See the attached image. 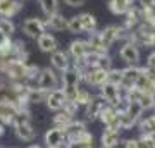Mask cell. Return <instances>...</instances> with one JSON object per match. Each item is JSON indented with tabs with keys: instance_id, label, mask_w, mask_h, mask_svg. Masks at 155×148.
<instances>
[{
	"instance_id": "1",
	"label": "cell",
	"mask_w": 155,
	"mask_h": 148,
	"mask_svg": "<svg viewBox=\"0 0 155 148\" xmlns=\"http://www.w3.org/2000/svg\"><path fill=\"white\" fill-rule=\"evenodd\" d=\"M12 127H14L16 136L21 141H33L36 138V129H35L33 121H31L29 109H22L17 112L14 117V122H12Z\"/></svg>"
},
{
	"instance_id": "2",
	"label": "cell",
	"mask_w": 155,
	"mask_h": 148,
	"mask_svg": "<svg viewBox=\"0 0 155 148\" xmlns=\"http://www.w3.org/2000/svg\"><path fill=\"white\" fill-rule=\"evenodd\" d=\"M61 81H62V90H64V93H66V98L74 102L78 90L81 88L79 86V83H81V74H79L78 67L74 66V64H71L66 71L62 72Z\"/></svg>"
},
{
	"instance_id": "3",
	"label": "cell",
	"mask_w": 155,
	"mask_h": 148,
	"mask_svg": "<svg viewBox=\"0 0 155 148\" xmlns=\"http://www.w3.org/2000/svg\"><path fill=\"white\" fill-rule=\"evenodd\" d=\"M100 95L105 98L107 105H112V107H116V109H122L126 102L122 100V90L121 86H117L114 83H109L105 81L102 86H100Z\"/></svg>"
},
{
	"instance_id": "4",
	"label": "cell",
	"mask_w": 155,
	"mask_h": 148,
	"mask_svg": "<svg viewBox=\"0 0 155 148\" xmlns=\"http://www.w3.org/2000/svg\"><path fill=\"white\" fill-rule=\"evenodd\" d=\"M59 83H61V79L57 76L55 69L54 67H43V69H40V74L36 77L35 84L41 90H45V91H52V90L59 88Z\"/></svg>"
},
{
	"instance_id": "5",
	"label": "cell",
	"mask_w": 155,
	"mask_h": 148,
	"mask_svg": "<svg viewBox=\"0 0 155 148\" xmlns=\"http://www.w3.org/2000/svg\"><path fill=\"white\" fill-rule=\"evenodd\" d=\"M21 29L26 36L36 40L40 35L47 33V22H45V19H40V17H28L21 24Z\"/></svg>"
},
{
	"instance_id": "6",
	"label": "cell",
	"mask_w": 155,
	"mask_h": 148,
	"mask_svg": "<svg viewBox=\"0 0 155 148\" xmlns=\"http://www.w3.org/2000/svg\"><path fill=\"white\" fill-rule=\"evenodd\" d=\"M107 107V102L105 98L102 97V95H95L93 98L90 100V104L84 107V117L88 119V121H95V119H98L100 114H102V110Z\"/></svg>"
},
{
	"instance_id": "7",
	"label": "cell",
	"mask_w": 155,
	"mask_h": 148,
	"mask_svg": "<svg viewBox=\"0 0 155 148\" xmlns=\"http://www.w3.org/2000/svg\"><path fill=\"white\" fill-rule=\"evenodd\" d=\"M119 57L126 62L127 66H136L140 62V48L133 41H126L119 50Z\"/></svg>"
},
{
	"instance_id": "8",
	"label": "cell",
	"mask_w": 155,
	"mask_h": 148,
	"mask_svg": "<svg viewBox=\"0 0 155 148\" xmlns=\"http://www.w3.org/2000/svg\"><path fill=\"white\" fill-rule=\"evenodd\" d=\"M69 57L72 61H81L84 59L88 54H91V48H90L88 40H74L69 43Z\"/></svg>"
},
{
	"instance_id": "9",
	"label": "cell",
	"mask_w": 155,
	"mask_h": 148,
	"mask_svg": "<svg viewBox=\"0 0 155 148\" xmlns=\"http://www.w3.org/2000/svg\"><path fill=\"white\" fill-rule=\"evenodd\" d=\"M66 93H64V90L62 88H55V90H52L48 91V97H47V107L50 110H54V112H59V110L64 109V104H66Z\"/></svg>"
},
{
	"instance_id": "10",
	"label": "cell",
	"mask_w": 155,
	"mask_h": 148,
	"mask_svg": "<svg viewBox=\"0 0 155 148\" xmlns=\"http://www.w3.org/2000/svg\"><path fill=\"white\" fill-rule=\"evenodd\" d=\"M22 11L21 0H0V17L12 19Z\"/></svg>"
},
{
	"instance_id": "11",
	"label": "cell",
	"mask_w": 155,
	"mask_h": 148,
	"mask_svg": "<svg viewBox=\"0 0 155 148\" xmlns=\"http://www.w3.org/2000/svg\"><path fill=\"white\" fill-rule=\"evenodd\" d=\"M100 121L104 122L105 127H114V129H121L119 127V110L112 105H107L105 109L102 110V114L98 117Z\"/></svg>"
},
{
	"instance_id": "12",
	"label": "cell",
	"mask_w": 155,
	"mask_h": 148,
	"mask_svg": "<svg viewBox=\"0 0 155 148\" xmlns=\"http://www.w3.org/2000/svg\"><path fill=\"white\" fill-rule=\"evenodd\" d=\"M71 64H72V61H69V54H67V52L55 50L54 54H50V66L54 67L55 71L64 72Z\"/></svg>"
},
{
	"instance_id": "13",
	"label": "cell",
	"mask_w": 155,
	"mask_h": 148,
	"mask_svg": "<svg viewBox=\"0 0 155 148\" xmlns=\"http://www.w3.org/2000/svg\"><path fill=\"white\" fill-rule=\"evenodd\" d=\"M141 71H143V67H138V64H136V66L124 67V69H122V84H121V88H133L134 83L138 81Z\"/></svg>"
},
{
	"instance_id": "14",
	"label": "cell",
	"mask_w": 155,
	"mask_h": 148,
	"mask_svg": "<svg viewBox=\"0 0 155 148\" xmlns=\"http://www.w3.org/2000/svg\"><path fill=\"white\" fill-rule=\"evenodd\" d=\"M119 140H121V129L105 127V131L102 133L100 143H102V148H117L119 146Z\"/></svg>"
},
{
	"instance_id": "15",
	"label": "cell",
	"mask_w": 155,
	"mask_h": 148,
	"mask_svg": "<svg viewBox=\"0 0 155 148\" xmlns=\"http://www.w3.org/2000/svg\"><path fill=\"white\" fill-rule=\"evenodd\" d=\"M36 45H38V48L41 52H45V54H54L55 50H59L57 48L59 47V41H57V38L54 35H50V33L40 35L38 38H36Z\"/></svg>"
},
{
	"instance_id": "16",
	"label": "cell",
	"mask_w": 155,
	"mask_h": 148,
	"mask_svg": "<svg viewBox=\"0 0 155 148\" xmlns=\"http://www.w3.org/2000/svg\"><path fill=\"white\" fill-rule=\"evenodd\" d=\"M66 143V134H64V129H59V127H50L48 131L45 133V145L47 146H64Z\"/></svg>"
},
{
	"instance_id": "17",
	"label": "cell",
	"mask_w": 155,
	"mask_h": 148,
	"mask_svg": "<svg viewBox=\"0 0 155 148\" xmlns=\"http://www.w3.org/2000/svg\"><path fill=\"white\" fill-rule=\"evenodd\" d=\"M66 148H93V134L84 131L81 136L74 138V140H67Z\"/></svg>"
},
{
	"instance_id": "18",
	"label": "cell",
	"mask_w": 155,
	"mask_h": 148,
	"mask_svg": "<svg viewBox=\"0 0 155 148\" xmlns=\"http://www.w3.org/2000/svg\"><path fill=\"white\" fill-rule=\"evenodd\" d=\"M84 131H86V124H84L83 121H76V119H72V121L66 126V129H64L66 141L67 140H74V138L81 136Z\"/></svg>"
},
{
	"instance_id": "19",
	"label": "cell",
	"mask_w": 155,
	"mask_h": 148,
	"mask_svg": "<svg viewBox=\"0 0 155 148\" xmlns=\"http://www.w3.org/2000/svg\"><path fill=\"white\" fill-rule=\"evenodd\" d=\"M134 0H109V11L114 16H126Z\"/></svg>"
},
{
	"instance_id": "20",
	"label": "cell",
	"mask_w": 155,
	"mask_h": 148,
	"mask_svg": "<svg viewBox=\"0 0 155 148\" xmlns=\"http://www.w3.org/2000/svg\"><path fill=\"white\" fill-rule=\"evenodd\" d=\"M45 22H47V28H50L52 31H64L67 29V19L62 14L55 12L54 16L45 17Z\"/></svg>"
},
{
	"instance_id": "21",
	"label": "cell",
	"mask_w": 155,
	"mask_h": 148,
	"mask_svg": "<svg viewBox=\"0 0 155 148\" xmlns=\"http://www.w3.org/2000/svg\"><path fill=\"white\" fill-rule=\"evenodd\" d=\"M79 19H81V28H83V33L91 35V33H95V31H97L98 22H97V17H95L91 12H83V14H79Z\"/></svg>"
},
{
	"instance_id": "22",
	"label": "cell",
	"mask_w": 155,
	"mask_h": 148,
	"mask_svg": "<svg viewBox=\"0 0 155 148\" xmlns=\"http://www.w3.org/2000/svg\"><path fill=\"white\" fill-rule=\"evenodd\" d=\"M47 97H48V91H45L41 88H38L36 84L28 90V95H26V100H28V104H41V102H47Z\"/></svg>"
},
{
	"instance_id": "23",
	"label": "cell",
	"mask_w": 155,
	"mask_h": 148,
	"mask_svg": "<svg viewBox=\"0 0 155 148\" xmlns=\"http://www.w3.org/2000/svg\"><path fill=\"white\" fill-rule=\"evenodd\" d=\"M88 43H90V48H91V54H97V55H107V52H109V48H107L105 45H104V41H102L100 35L97 33V31L90 35Z\"/></svg>"
},
{
	"instance_id": "24",
	"label": "cell",
	"mask_w": 155,
	"mask_h": 148,
	"mask_svg": "<svg viewBox=\"0 0 155 148\" xmlns=\"http://www.w3.org/2000/svg\"><path fill=\"white\" fill-rule=\"evenodd\" d=\"M72 119H74V117H71L69 114H66L64 110H59V112L54 115V119H52V126L59 127V129H66V126L72 121Z\"/></svg>"
},
{
	"instance_id": "25",
	"label": "cell",
	"mask_w": 155,
	"mask_h": 148,
	"mask_svg": "<svg viewBox=\"0 0 155 148\" xmlns=\"http://www.w3.org/2000/svg\"><path fill=\"white\" fill-rule=\"evenodd\" d=\"M40 7H41L45 17L54 16L55 12H59V4H57V0H40Z\"/></svg>"
},
{
	"instance_id": "26",
	"label": "cell",
	"mask_w": 155,
	"mask_h": 148,
	"mask_svg": "<svg viewBox=\"0 0 155 148\" xmlns=\"http://www.w3.org/2000/svg\"><path fill=\"white\" fill-rule=\"evenodd\" d=\"M93 98V95L90 93L86 88H79L76 93V98H74V102H76L79 107H86V105L90 104V100Z\"/></svg>"
},
{
	"instance_id": "27",
	"label": "cell",
	"mask_w": 155,
	"mask_h": 148,
	"mask_svg": "<svg viewBox=\"0 0 155 148\" xmlns=\"http://www.w3.org/2000/svg\"><path fill=\"white\" fill-rule=\"evenodd\" d=\"M14 31H16V24L11 19H7V17H0V33L4 36H11L12 38Z\"/></svg>"
},
{
	"instance_id": "28",
	"label": "cell",
	"mask_w": 155,
	"mask_h": 148,
	"mask_svg": "<svg viewBox=\"0 0 155 148\" xmlns=\"http://www.w3.org/2000/svg\"><path fill=\"white\" fill-rule=\"evenodd\" d=\"M138 126L141 133H155V115H148L145 119H140Z\"/></svg>"
},
{
	"instance_id": "29",
	"label": "cell",
	"mask_w": 155,
	"mask_h": 148,
	"mask_svg": "<svg viewBox=\"0 0 155 148\" xmlns=\"http://www.w3.org/2000/svg\"><path fill=\"white\" fill-rule=\"evenodd\" d=\"M67 31L72 35H79L83 33V28H81V19L79 16H72L67 19Z\"/></svg>"
},
{
	"instance_id": "30",
	"label": "cell",
	"mask_w": 155,
	"mask_h": 148,
	"mask_svg": "<svg viewBox=\"0 0 155 148\" xmlns=\"http://www.w3.org/2000/svg\"><path fill=\"white\" fill-rule=\"evenodd\" d=\"M107 81L121 86L122 84V69H110L109 74H107Z\"/></svg>"
},
{
	"instance_id": "31",
	"label": "cell",
	"mask_w": 155,
	"mask_h": 148,
	"mask_svg": "<svg viewBox=\"0 0 155 148\" xmlns=\"http://www.w3.org/2000/svg\"><path fill=\"white\" fill-rule=\"evenodd\" d=\"M122 148H141V145H140V140L129 138V140H126V141L122 143Z\"/></svg>"
},
{
	"instance_id": "32",
	"label": "cell",
	"mask_w": 155,
	"mask_h": 148,
	"mask_svg": "<svg viewBox=\"0 0 155 148\" xmlns=\"http://www.w3.org/2000/svg\"><path fill=\"white\" fill-rule=\"evenodd\" d=\"M147 69H150V71H155V50L148 55V59H147Z\"/></svg>"
},
{
	"instance_id": "33",
	"label": "cell",
	"mask_w": 155,
	"mask_h": 148,
	"mask_svg": "<svg viewBox=\"0 0 155 148\" xmlns=\"http://www.w3.org/2000/svg\"><path fill=\"white\" fill-rule=\"evenodd\" d=\"M64 4L69 7H83L86 4V0H64Z\"/></svg>"
},
{
	"instance_id": "34",
	"label": "cell",
	"mask_w": 155,
	"mask_h": 148,
	"mask_svg": "<svg viewBox=\"0 0 155 148\" xmlns=\"http://www.w3.org/2000/svg\"><path fill=\"white\" fill-rule=\"evenodd\" d=\"M140 2V7H143V9H152L155 4V0H138Z\"/></svg>"
},
{
	"instance_id": "35",
	"label": "cell",
	"mask_w": 155,
	"mask_h": 148,
	"mask_svg": "<svg viewBox=\"0 0 155 148\" xmlns=\"http://www.w3.org/2000/svg\"><path fill=\"white\" fill-rule=\"evenodd\" d=\"M4 134H5V126H4V124H0V138L4 136Z\"/></svg>"
},
{
	"instance_id": "36",
	"label": "cell",
	"mask_w": 155,
	"mask_h": 148,
	"mask_svg": "<svg viewBox=\"0 0 155 148\" xmlns=\"http://www.w3.org/2000/svg\"><path fill=\"white\" fill-rule=\"evenodd\" d=\"M150 12H152V16L155 17V4H153V7H152V9H150Z\"/></svg>"
},
{
	"instance_id": "37",
	"label": "cell",
	"mask_w": 155,
	"mask_h": 148,
	"mask_svg": "<svg viewBox=\"0 0 155 148\" xmlns=\"http://www.w3.org/2000/svg\"><path fill=\"white\" fill-rule=\"evenodd\" d=\"M28 148H41V146H40V145H29Z\"/></svg>"
},
{
	"instance_id": "38",
	"label": "cell",
	"mask_w": 155,
	"mask_h": 148,
	"mask_svg": "<svg viewBox=\"0 0 155 148\" xmlns=\"http://www.w3.org/2000/svg\"><path fill=\"white\" fill-rule=\"evenodd\" d=\"M47 148H64V146H47Z\"/></svg>"
},
{
	"instance_id": "39",
	"label": "cell",
	"mask_w": 155,
	"mask_h": 148,
	"mask_svg": "<svg viewBox=\"0 0 155 148\" xmlns=\"http://www.w3.org/2000/svg\"><path fill=\"white\" fill-rule=\"evenodd\" d=\"M153 107H155V102H153Z\"/></svg>"
},
{
	"instance_id": "40",
	"label": "cell",
	"mask_w": 155,
	"mask_h": 148,
	"mask_svg": "<svg viewBox=\"0 0 155 148\" xmlns=\"http://www.w3.org/2000/svg\"><path fill=\"white\" fill-rule=\"evenodd\" d=\"M0 148H2V145H0Z\"/></svg>"
}]
</instances>
